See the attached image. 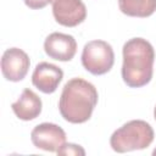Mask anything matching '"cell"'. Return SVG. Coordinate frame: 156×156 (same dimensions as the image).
Wrapping results in <instances>:
<instances>
[{"label":"cell","mask_w":156,"mask_h":156,"mask_svg":"<svg viewBox=\"0 0 156 156\" xmlns=\"http://www.w3.org/2000/svg\"><path fill=\"white\" fill-rule=\"evenodd\" d=\"M98 98V90L90 82L72 78L62 89L58 101L60 113L69 123H84L91 117Z\"/></svg>","instance_id":"1"},{"label":"cell","mask_w":156,"mask_h":156,"mask_svg":"<svg viewBox=\"0 0 156 156\" xmlns=\"http://www.w3.org/2000/svg\"><path fill=\"white\" fill-rule=\"evenodd\" d=\"M154 61L155 50L146 39H129L123 45V82L129 88L146 85L152 78Z\"/></svg>","instance_id":"2"},{"label":"cell","mask_w":156,"mask_h":156,"mask_svg":"<svg viewBox=\"0 0 156 156\" xmlns=\"http://www.w3.org/2000/svg\"><path fill=\"white\" fill-rule=\"evenodd\" d=\"M152 127L143 119H133L115 130L110 138L113 151L123 154L147 147L154 140Z\"/></svg>","instance_id":"3"},{"label":"cell","mask_w":156,"mask_h":156,"mask_svg":"<svg viewBox=\"0 0 156 156\" xmlns=\"http://www.w3.org/2000/svg\"><path fill=\"white\" fill-rule=\"evenodd\" d=\"M115 63V52L112 46L105 40L88 41L82 51L83 67L94 76L107 73Z\"/></svg>","instance_id":"4"},{"label":"cell","mask_w":156,"mask_h":156,"mask_svg":"<svg viewBox=\"0 0 156 156\" xmlns=\"http://www.w3.org/2000/svg\"><path fill=\"white\" fill-rule=\"evenodd\" d=\"M30 140L38 149L56 152L66 143L65 130L54 123H40L30 133Z\"/></svg>","instance_id":"5"},{"label":"cell","mask_w":156,"mask_h":156,"mask_svg":"<svg viewBox=\"0 0 156 156\" xmlns=\"http://www.w3.org/2000/svg\"><path fill=\"white\" fill-rule=\"evenodd\" d=\"M56 22L65 27H76L87 17V7L82 0H50Z\"/></svg>","instance_id":"6"},{"label":"cell","mask_w":156,"mask_h":156,"mask_svg":"<svg viewBox=\"0 0 156 156\" xmlns=\"http://www.w3.org/2000/svg\"><path fill=\"white\" fill-rule=\"evenodd\" d=\"M29 65L30 61L28 55L18 48H10L2 54L1 72L5 79L10 82L22 80L28 73Z\"/></svg>","instance_id":"7"},{"label":"cell","mask_w":156,"mask_h":156,"mask_svg":"<svg viewBox=\"0 0 156 156\" xmlns=\"http://www.w3.org/2000/svg\"><path fill=\"white\" fill-rule=\"evenodd\" d=\"M45 54L57 61H71L77 51V41L76 39L65 33L54 32L49 34L44 41Z\"/></svg>","instance_id":"8"},{"label":"cell","mask_w":156,"mask_h":156,"mask_svg":"<svg viewBox=\"0 0 156 156\" xmlns=\"http://www.w3.org/2000/svg\"><path fill=\"white\" fill-rule=\"evenodd\" d=\"M63 78V72L56 65L40 62L35 66L32 74V83L44 94L54 93Z\"/></svg>","instance_id":"9"},{"label":"cell","mask_w":156,"mask_h":156,"mask_svg":"<svg viewBox=\"0 0 156 156\" xmlns=\"http://www.w3.org/2000/svg\"><path fill=\"white\" fill-rule=\"evenodd\" d=\"M13 113L22 121H32L37 118L41 112V100L40 98L32 90L24 89L21 96L11 105Z\"/></svg>","instance_id":"10"},{"label":"cell","mask_w":156,"mask_h":156,"mask_svg":"<svg viewBox=\"0 0 156 156\" xmlns=\"http://www.w3.org/2000/svg\"><path fill=\"white\" fill-rule=\"evenodd\" d=\"M119 10L130 17H149L156 11V0H118Z\"/></svg>","instance_id":"11"},{"label":"cell","mask_w":156,"mask_h":156,"mask_svg":"<svg viewBox=\"0 0 156 156\" xmlns=\"http://www.w3.org/2000/svg\"><path fill=\"white\" fill-rule=\"evenodd\" d=\"M57 155H73V156H84L85 150L77 144L72 143H65L57 151Z\"/></svg>","instance_id":"12"},{"label":"cell","mask_w":156,"mask_h":156,"mask_svg":"<svg viewBox=\"0 0 156 156\" xmlns=\"http://www.w3.org/2000/svg\"><path fill=\"white\" fill-rule=\"evenodd\" d=\"M23 1L32 10H40L50 2V0H23Z\"/></svg>","instance_id":"13"},{"label":"cell","mask_w":156,"mask_h":156,"mask_svg":"<svg viewBox=\"0 0 156 156\" xmlns=\"http://www.w3.org/2000/svg\"><path fill=\"white\" fill-rule=\"evenodd\" d=\"M154 117H155V121H156V106H155V108H154Z\"/></svg>","instance_id":"14"},{"label":"cell","mask_w":156,"mask_h":156,"mask_svg":"<svg viewBox=\"0 0 156 156\" xmlns=\"http://www.w3.org/2000/svg\"><path fill=\"white\" fill-rule=\"evenodd\" d=\"M152 155H154V156H156V149H155V150L152 151Z\"/></svg>","instance_id":"15"}]
</instances>
